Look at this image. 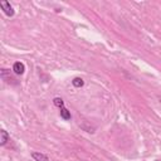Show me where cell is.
<instances>
[{
    "mask_svg": "<svg viewBox=\"0 0 161 161\" xmlns=\"http://www.w3.org/2000/svg\"><path fill=\"white\" fill-rule=\"evenodd\" d=\"M0 8L3 9V11H4L8 16H13V15L15 14V11H14L13 6H11V5H10V3H9V1H6V0L0 1Z\"/></svg>",
    "mask_w": 161,
    "mask_h": 161,
    "instance_id": "obj_1",
    "label": "cell"
},
{
    "mask_svg": "<svg viewBox=\"0 0 161 161\" xmlns=\"http://www.w3.org/2000/svg\"><path fill=\"white\" fill-rule=\"evenodd\" d=\"M13 70H14L15 74H23L24 70H25V67L21 62H15L14 65H13Z\"/></svg>",
    "mask_w": 161,
    "mask_h": 161,
    "instance_id": "obj_2",
    "label": "cell"
},
{
    "mask_svg": "<svg viewBox=\"0 0 161 161\" xmlns=\"http://www.w3.org/2000/svg\"><path fill=\"white\" fill-rule=\"evenodd\" d=\"M31 157L35 160V161H49L48 156L42 153V152H33L31 153Z\"/></svg>",
    "mask_w": 161,
    "mask_h": 161,
    "instance_id": "obj_3",
    "label": "cell"
},
{
    "mask_svg": "<svg viewBox=\"0 0 161 161\" xmlns=\"http://www.w3.org/2000/svg\"><path fill=\"white\" fill-rule=\"evenodd\" d=\"M0 136H1V138H0V145L4 146V145L9 141V135H8V132H6L5 130H1V131H0Z\"/></svg>",
    "mask_w": 161,
    "mask_h": 161,
    "instance_id": "obj_4",
    "label": "cell"
},
{
    "mask_svg": "<svg viewBox=\"0 0 161 161\" xmlns=\"http://www.w3.org/2000/svg\"><path fill=\"white\" fill-rule=\"evenodd\" d=\"M60 117H62L63 119L68 121V119H70V112H69L65 107H62V108H60Z\"/></svg>",
    "mask_w": 161,
    "mask_h": 161,
    "instance_id": "obj_5",
    "label": "cell"
},
{
    "mask_svg": "<svg viewBox=\"0 0 161 161\" xmlns=\"http://www.w3.org/2000/svg\"><path fill=\"white\" fill-rule=\"evenodd\" d=\"M72 84H73L74 87L79 88V87H82V86L84 84V82H83V79H82V78H79V77H75V78H73V80H72Z\"/></svg>",
    "mask_w": 161,
    "mask_h": 161,
    "instance_id": "obj_6",
    "label": "cell"
},
{
    "mask_svg": "<svg viewBox=\"0 0 161 161\" xmlns=\"http://www.w3.org/2000/svg\"><path fill=\"white\" fill-rule=\"evenodd\" d=\"M53 103H54V106H57V107H59V108L64 107V101H63L62 98H59V97H55V98L53 99Z\"/></svg>",
    "mask_w": 161,
    "mask_h": 161,
    "instance_id": "obj_7",
    "label": "cell"
},
{
    "mask_svg": "<svg viewBox=\"0 0 161 161\" xmlns=\"http://www.w3.org/2000/svg\"><path fill=\"white\" fill-rule=\"evenodd\" d=\"M157 161H160V160H157Z\"/></svg>",
    "mask_w": 161,
    "mask_h": 161,
    "instance_id": "obj_8",
    "label": "cell"
}]
</instances>
